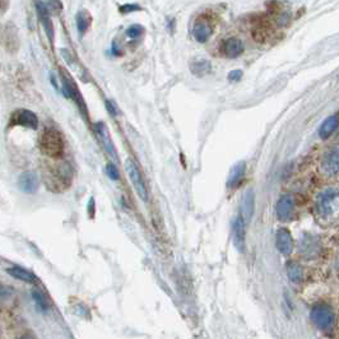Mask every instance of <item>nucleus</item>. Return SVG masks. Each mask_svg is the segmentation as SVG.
Instances as JSON below:
<instances>
[{"label": "nucleus", "instance_id": "obj_2", "mask_svg": "<svg viewBox=\"0 0 339 339\" xmlns=\"http://www.w3.org/2000/svg\"><path fill=\"white\" fill-rule=\"evenodd\" d=\"M311 320L319 329L329 330L334 323V314L329 306L317 305L312 309Z\"/></svg>", "mask_w": 339, "mask_h": 339}, {"label": "nucleus", "instance_id": "obj_28", "mask_svg": "<svg viewBox=\"0 0 339 339\" xmlns=\"http://www.w3.org/2000/svg\"><path fill=\"white\" fill-rule=\"evenodd\" d=\"M95 202H93V199L91 200V202H89V212H91V216H93V211H95Z\"/></svg>", "mask_w": 339, "mask_h": 339}, {"label": "nucleus", "instance_id": "obj_19", "mask_svg": "<svg viewBox=\"0 0 339 339\" xmlns=\"http://www.w3.org/2000/svg\"><path fill=\"white\" fill-rule=\"evenodd\" d=\"M89 25H91V17H89L88 13L86 10H81V12L77 14V27H78L79 33L83 34L88 30Z\"/></svg>", "mask_w": 339, "mask_h": 339}, {"label": "nucleus", "instance_id": "obj_13", "mask_svg": "<svg viewBox=\"0 0 339 339\" xmlns=\"http://www.w3.org/2000/svg\"><path fill=\"white\" fill-rule=\"evenodd\" d=\"M7 273L9 275H12L13 278L18 280H23L26 283H31V285H36L39 282V278L33 274L32 272L27 271V269L22 268V267H12V268H8Z\"/></svg>", "mask_w": 339, "mask_h": 339}, {"label": "nucleus", "instance_id": "obj_18", "mask_svg": "<svg viewBox=\"0 0 339 339\" xmlns=\"http://www.w3.org/2000/svg\"><path fill=\"white\" fill-rule=\"evenodd\" d=\"M211 33H212L211 27H209L206 23H203V22H198L197 25L194 26V30H193L194 39L197 40L198 42H202V44L206 42V40L209 39Z\"/></svg>", "mask_w": 339, "mask_h": 339}, {"label": "nucleus", "instance_id": "obj_6", "mask_svg": "<svg viewBox=\"0 0 339 339\" xmlns=\"http://www.w3.org/2000/svg\"><path fill=\"white\" fill-rule=\"evenodd\" d=\"M36 10H37V15H39V20L40 22H41L42 27H44L45 32H46L50 41H52V40H54V27H52V22H51V18H50L49 9H47V7L44 4V3L40 2V0H36Z\"/></svg>", "mask_w": 339, "mask_h": 339}, {"label": "nucleus", "instance_id": "obj_24", "mask_svg": "<svg viewBox=\"0 0 339 339\" xmlns=\"http://www.w3.org/2000/svg\"><path fill=\"white\" fill-rule=\"evenodd\" d=\"M106 174H107V176L110 177L111 180H114V181H116V180L120 179L119 170L115 165H112V163H108V165L106 166Z\"/></svg>", "mask_w": 339, "mask_h": 339}, {"label": "nucleus", "instance_id": "obj_16", "mask_svg": "<svg viewBox=\"0 0 339 339\" xmlns=\"http://www.w3.org/2000/svg\"><path fill=\"white\" fill-rule=\"evenodd\" d=\"M324 170L328 174H337L339 168V156H338V148H334L333 150H330L324 158V162H323Z\"/></svg>", "mask_w": 339, "mask_h": 339}, {"label": "nucleus", "instance_id": "obj_15", "mask_svg": "<svg viewBox=\"0 0 339 339\" xmlns=\"http://www.w3.org/2000/svg\"><path fill=\"white\" fill-rule=\"evenodd\" d=\"M223 51L227 58H237L243 51V44L238 39H230L224 42Z\"/></svg>", "mask_w": 339, "mask_h": 339}, {"label": "nucleus", "instance_id": "obj_3", "mask_svg": "<svg viewBox=\"0 0 339 339\" xmlns=\"http://www.w3.org/2000/svg\"><path fill=\"white\" fill-rule=\"evenodd\" d=\"M125 168H126V172H128L129 177H130V181H131V184H133L134 189H136L137 194L139 195L140 199H142L143 202H147L148 189H147V186H145V182H144V180H143L142 174H140V171L138 170L137 165L130 160V158H129V160L125 162Z\"/></svg>", "mask_w": 339, "mask_h": 339}, {"label": "nucleus", "instance_id": "obj_9", "mask_svg": "<svg viewBox=\"0 0 339 339\" xmlns=\"http://www.w3.org/2000/svg\"><path fill=\"white\" fill-rule=\"evenodd\" d=\"M277 249L283 255H290L293 249V241L291 232L287 229H280L277 232Z\"/></svg>", "mask_w": 339, "mask_h": 339}, {"label": "nucleus", "instance_id": "obj_21", "mask_svg": "<svg viewBox=\"0 0 339 339\" xmlns=\"http://www.w3.org/2000/svg\"><path fill=\"white\" fill-rule=\"evenodd\" d=\"M209 70H211V63L206 60H199L192 64V71L198 77L205 76L206 73H209Z\"/></svg>", "mask_w": 339, "mask_h": 339}, {"label": "nucleus", "instance_id": "obj_20", "mask_svg": "<svg viewBox=\"0 0 339 339\" xmlns=\"http://www.w3.org/2000/svg\"><path fill=\"white\" fill-rule=\"evenodd\" d=\"M287 274L288 278H290L293 283H300L301 279H303V269H301V267L296 263L288 264Z\"/></svg>", "mask_w": 339, "mask_h": 339}, {"label": "nucleus", "instance_id": "obj_5", "mask_svg": "<svg viewBox=\"0 0 339 339\" xmlns=\"http://www.w3.org/2000/svg\"><path fill=\"white\" fill-rule=\"evenodd\" d=\"M337 194L338 193L335 189H328L319 195L316 208L323 217H328L333 213V203L337 198Z\"/></svg>", "mask_w": 339, "mask_h": 339}, {"label": "nucleus", "instance_id": "obj_27", "mask_svg": "<svg viewBox=\"0 0 339 339\" xmlns=\"http://www.w3.org/2000/svg\"><path fill=\"white\" fill-rule=\"evenodd\" d=\"M106 107H107V110L110 111L111 115H116V110H115V107H114V105H112V103H111L110 101L106 102Z\"/></svg>", "mask_w": 339, "mask_h": 339}, {"label": "nucleus", "instance_id": "obj_26", "mask_svg": "<svg viewBox=\"0 0 339 339\" xmlns=\"http://www.w3.org/2000/svg\"><path fill=\"white\" fill-rule=\"evenodd\" d=\"M241 77H242V71L241 70H234L229 74V79L232 82H237L240 81Z\"/></svg>", "mask_w": 339, "mask_h": 339}, {"label": "nucleus", "instance_id": "obj_7", "mask_svg": "<svg viewBox=\"0 0 339 339\" xmlns=\"http://www.w3.org/2000/svg\"><path fill=\"white\" fill-rule=\"evenodd\" d=\"M293 206H295V199L292 195H283L279 200H278L277 206H275V213L280 221H287L290 219L291 214H292Z\"/></svg>", "mask_w": 339, "mask_h": 339}, {"label": "nucleus", "instance_id": "obj_14", "mask_svg": "<svg viewBox=\"0 0 339 339\" xmlns=\"http://www.w3.org/2000/svg\"><path fill=\"white\" fill-rule=\"evenodd\" d=\"M245 171H246V163L243 162V161H241V162L236 163V165L232 167L231 172H230L229 181H227V186L231 187V189H235V187H237L238 185L241 184V181H242L243 175H245Z\"/></svg>", "mask_w": 339, "mask_h": 339}, {"label": "nucleus", "instance_id": "obj_23", "mask_svg": "<svg viewBox=\"0 0 339 339\" xmlns=\"http://www.w3.org/2000/svg\"><path fill=\"white\" fill-rule=\"evenodd\" d=\"M143 32H144V28H143L142 26L133 25L126 31V36H128L129 39H137V37H139Z\"/></svg>", "mask_w": 339, "mask_h": 339}, {"label": "nucleus", "instance_id": "obj_12", "mask_svg": "<svg viewBox=\"0 0 339 339\" xmlns=\"http://www.w3.org/2000/svg\"><path fill=\"white\" fill-rule=\"evenodd\" d=\"M96 130H97V134H99V137L101 138L103 145H105L106 152H107L108 155H110L111 157H112V160L118 161V155H116L115 145H114L112 140H111L110 134H108V131H107V129H106V126L103 125L102 123H99L96 125Z\"/></svg>", "mask_w": 339, "mask_h": 339}, {"label": "nucleus", "instance_id": "obj_25", "mask_svg": "<svg viewBox=\"0 0 339 339\" xmlns=\"http://www.w3.org/2000/svg\"><path fill=\"white\" fill-rule=\"evenodd\" d=\"M140 7H138L136 4H126V5H123V7L120 8V12L121 13H130V12H136V10H139Z\"/></svg>", "mask_w": 339, "mask_h": 339}, {"label": "nucleus", "instance_id": "obj_4", "mask_svg": "<svg viewBox=\"0 0 339 339\" xmlns=\"http://www.w3.org/2000/svg\"><path fill=\"white\" fill-rule=\"evenodd\" d=\"M10 126H25L28 129H37L39 126V119L36 114L30 110H17L10 116Z\"/></svg>", "mask_w": 339, "mask_h": 339}, {"label": "nucleus", "instance_id": "obj_8", "mask_svg": "<svg viewBox=\"0 0 339 339\" xmlns=\"http://www.w3.org/2000/svg\"><path fill=\"white\" fill-rule=\"evenodd\" d=\"M39 179L33 172H25L18 179V186L23 193H27V194L36 193L37 189H39Z\"/></svg>", "mask_w": 339, "mask_h": 339}, {"label": "nucleus", "instance_id": "obj_17", "mask_svg": "<svg viewBox=\"0 0 339 339\" xmlns=\"http://www.w3.org/2000/svg\"><path fill=\"white\" fill-rule=\"evenodd\" d=\"M338 128V116L333 115L328 118L324 123L322 124L319 130V136L322 139H328Z\"/></svg>", "mask_w": 339, "mask_h": 339}, {"label": "nucleus", "instance_id": "obj_1", "mask_svg": "<svg viewBox=\"0 0 339 339\" xmlns=\"http://www.w3.org/2000/svg\"><path fill=\"white\" fill-rule=\"evenodd\" d=\"M40 147L46 156L60 158L64 153V140L56 129H46L40 138Z\"/></svg>", "mask_w": 339, "mask_h": 339}, {"label": "nucleus", "instance_id": "obj_10", "mask_svg": "<svg viewBox=\"0 0 339 339\" xmlns=\"http://www.w3.org/2000/svg\"><path fill=\"white\" fill-rule=\"evenodd\" d=\"M254 205H255V195H254L253 190L249 189L248 192L245 193V195H243L242 204H241V214H240L246 223H248V222L251 219V217H253Z\"/></svg>", "mask_w": 339, "mask_h": 339}, {"label": "nucleus", "instance_id": "obj_11", "mask_svg": "<svg viewBox=\"0 0 339 339\" xmlns=\"http://www.w3.org/2000/svg\"><path fill=\"white\" fill-rule=\"evenodd\" d=\"M245 234H246V222L241 216L235 222L234 227V243L238 251L245 250Z\"/></svg>", "mask_w": 339, "mask_h": 339}, {"label": "nucleus", "instance_id": "obj_22", "mask_svg": "<svg viewBox=\"0 0 339 339\" xmlns=\"http://www.w3.org/2000/svg\"><path fill=\"white\" fill-rule=\"evenodd\" d=\"M32 297L34 300V304H36V306L39 307L41 311H47L49 310V304H47L46 298H45V296L42 295L40 291H33L32 292Z\"/></svg>", "mask_w": 339, "mask_h": 339}]
</instances>
